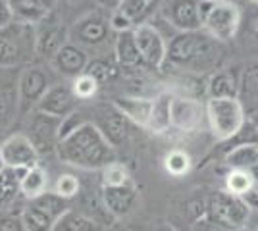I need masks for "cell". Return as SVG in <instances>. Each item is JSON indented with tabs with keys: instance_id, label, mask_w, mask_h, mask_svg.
<instances>
[{
	"instance_id": "1",
	"label": "cell",
	"mask_w": 258,
	"mask_h": 231,
	"mask_svg": "<svg viewBox=\"0 0 258 231\" xmlns=\"http://www.w3.org/2000/svg\"><path fill=\"white\" fill-rule=\"evenodd\" d=\"M56 154L64 164L85 172L102 170L104 166L116 162V148L91 121H83L66 133L56 144Z\"/></svg>"
},
{
	"instance_id": "2",
	"label": "cell",
	"mask_w": 258,
	"mask_h": 231,
	"mask_svg": "<svg viewBox=\"0 0 258 231\" xmlns=\"http://www.w3.org/2000/svg\"><path fill=\"white\" fill-rule=\"evenodd\" d=\"M224 62V44L218 43L203 29L181 31L170 37L166 50V64L187 73H212ZM164 64V66H166Z\"/></svg>"
},
{
	"instance_id": "3",
	"label": "cell",
	"mask_w": 258,
	"mask_h": 231,
	"mask_svg": "<svg viewBox=\"0 0 258 231\" xmlns=\"http://www.w3.org/2000/svg\"><path fill=\"white\" fill-rule=\"evenodd\" d=\"M199 16L201 29L218 43L226 44L237 37L243 10L235 0H201Z\"/></svg>"
},
{
	"instance_id": "4",
	"label": "cell",
	"mask_w": 258,
	"mask_h": 231,
	"mask_svg": "<svg viewBox=\"0 0 258 231\" xmlns=\"http://www.w3.org/2000/svg\"><path fill=\"white\" fill-rule=\"evenodd\" d=\"M206 125L218 141H231L247 123V112L239 99L206 100Z\"/></svg>"
},
{
	"instance_id": "5",
	"label": "cell",
	"mask_w": 258,
	"mask_h": 231,
	"mask_svg": "<svg viewBox=\"0 0 258 231\" xmlns=\"http://www.w3.org/2000/svg\"><path fill=\"white\" fill-rule=\"evenodd\" d=\"M252 210L241 197L227 191H216L206 198V218L231 231H245Z\"/></svg>"
},
{
	"instance_id": "6",
	"label": "cell",
	"mask_w": 258,
	"mask_h": 231,
	"mask_svg": "<svg viewBox=\"0 0 258 231\" xmlns=\"http://www.w3.org/2000/svg\"><path fill=\"white\" fill-rule=\"evenodd\" d=\"M35 52V25L12 22L0 29V67H12L23 64L29 54Z\"/></svg>"
},
{
	"instance_id": "7",
	"label": "cell",
	"mask_w": 258,
	"mask_h": 231,
	"mask_svg": "<svg viewBox=\"0 0 258 231\" xmlns=\"http://www.w3.org/2000/svg\"><path fill=\"white\" fill-rule=\"evenodd\" d=\"M52 73L43 66H27L18 79V112L29 114L35 110L44 93L54 85Z\"/></svg>"
},
{
	"instance_id": "8",
	"label": "cell",
	"mask_w": 258,
	"mask_h": 231,
	"mask_svg": "<svg viewBox=\"0 0 258 231\" xmlns=\"http://www.w3.org/2000/svg\"><path fill=\"white\" fill-rule=\"evenodd\" d=\"M91 114H93V118L89 121L97 125L98 131L104 135V139L114 148L121 146L129 139L131 121L125 118V114L119 110L114 102L112 104H98L91 110Z\"/></svg>"
},
{
	"instance_id": "9",
	"label": "cell",
	"mask_w": 258,
	"mask_h": 231,
	"mask_svg": "<svg viewBox=\"0 0 258 231\" xmlns=\"http://www.w3.org/2000/svg\"><path fill=\"white\" fill-rule=\"evenodd\" d=\"M27 116H29V120H27L25 135L33 143L39 156L56 152V144L60 141V129H62L64 120L43 114L39 110H31Z\"/></svg>"
},
{
	"instance_id": "10",
	"label": "cell",
	"mask_w": 258,
	"mask_h": 231,
	"mask_svg": "<svg viewBox=\"0 0 258 231\" xmlns=\"http://www.w3.org/2000/svg\"><path fill=\"white\" fill-rule=\"evenodd\" d=\"M170 123H172V129L179 133L201 131L206 123V106L193 97L173 95Z\"/></svg>"
},
{
	"instance_id": "11",
	"label": "cell",
	"mask_w": 258,
	"mask_h": 231,
	"mask_svg": "<svg viewBox=\"0 0 258 231\" xmlns=\"http://www.w3.org/2000/svg\"><path fill=\"white\" fill-rule=\"evenodd\" d=\"M133 37L139 48L143 64L151 69H160L166 64L168 41L160 33V29L152 23H141L133 29Z\"/></svg>"
},
{
	"instance_id": "12",
	"label": "cell",
	"mask_w": 258,
	"mask_h": 231,
	"mask_svg": "<svg viewBox=\"0 0 258 231\" xmlns=\"http://www.w3.org/2000/svg\"><path fill=\"white\" fill-rule=\"evenodd\" d=\"M112 33L110 22L104 18L102 12H89L85 16H81L74 27L70 29V41L79 44L83 48H97L108 41V37Z\"/></svg>"
},
{
	"instance_id": "13",
	"label": "cell",
	"mask_w": 258,
	"mask_h": 231,
	"mask_svg": "<svg viewBox=\"0 0 258 231\" xmlns=\"http://www.w3.org/2000/svg\"><path fill=\"white\" fill-rule=\"evenodd\" d=\"M199 2L201 0H162L158 14L172 29H175V33L197 31L201 29Z\"/></svg>"
},
{
	"instance_id": "14",
	"label": "cell",
	"mask_w": 258,
	"mask_h": 231,
	"mask_svg": "<svg viewBox=\"0 0 258 231\" xmlns=\"http://www.w3.org/2000/svg\"><path fill=\"white\" fill-rule=\"evenodd\" d=\"M100 198H102L104 208L114 220H123L131 216L137 208L139 191H137L135 181L131 179L127 183L116 185V187H100Z\"/></svg>"
},
{
	"instance_id": "15",
	"label": "cell",
	"mask_w": 258,
	"mask_h": 231,
	"mask_svg": "<svg viewBox=\"0 0 258 231\" xmlns=\"http://www.w3.org/2000/svg\"><path fill=\"white\" fill-rule=\"evenodd\" d=\"M0 154H2L4 166L14 168V170H29V168L39 164V158H41L25 133L10 135L0 144Z\"/></svg>"
},
{
	"instance_id": "16",
	"label": "cell",
	"mask_w": 258,
	"mask_h": 231,
	"mask_svg": "<svg viewBox=\"0 0 258 231\" xmlns=\"http://www.w3.org/2000/svg\"><path fill=\"white\" fill-rule=\"evenodd\" d=\"M79 102L72 91V85H66V83H54L50 85V89L44 93V97L39 100V104L35 106V110L54 116V118H60L66 120L68 116H72L74 112L79 108Z\"/></svg>"
},
{
	"instance_id": "17",
	"label": "cell",
	"mask_w": 258,
	"mask_h": 231,
	"mask_svg": "<svg viewBox=\"0 0 258 231\" xmlns=\"http://www.w3.org/2000/svg\"><path fill=\"white\" fill-rule=\"evenodd\" d=\"M37 27L39 29L35 31V54L44 60H52L54 54L70 41V31L60 20H52L50 14Z\"/></svg>"
},
{
	"instance_id": "18",
	"label": "cell",
	"mask_w": 258,
	"mask_h": 231,
	"mask_svg": "<svg viewBox=\"0 0 258 231\" xmlns=\"http://www.w3.org/2000/svg\"><path fill=\"white\" fill-rule=\"evenodd\" d=\"M89 52H87L83 46L79 44L68 43L54 54V58L50 60L54 71L60 73L62 77H68V79H76L77 75H81L85 71L87 64H89Z\"/></svg>"
},
{
	"instance_id": "19",
	"label": "cell",
	"mask_w": 258,
	"mask_h": 231,
	"mask_svg": "<svg viewBox=\"0 0 258 231\" xmlns=\"http://www.w3.org/2000/svg\"><path fill=\"white\" fill-rule=\"evenodd\" d=\"M239 102L247 112V116H252L258 112V60L248 62L239 73Z\"/></svg>"
},
{
	"instance_id": "20",
	"label": "cell",
	"mask_w": 258,
	"mask_h": 231,
	"mask_svg": "<svg viewBox=\"0 0 258 231\" xmlns=\"http://www.w3.org/2000/svg\"><path fill=\"white\" fill-rule=\"evenodd\" d=\"M208 99H237L239 75L233 69H216L206 81Z\"/></svg>"
},
{
	"instance_id": "21",
	"label": "cell",
	"mask_w": 258,
	"mask_h": 231,
	"mask_svg": "<svg viewBox=\"0 0 258 231\" xmlns=\"http://www.w3.org/2000/svg\"><path fill=\"white\" fill-rule=\"evenodd\" d=\"M114 58L118 62L121 69H139L143 67V60H141L139 48L135 43L133 31H125V33H116V41H114Z\"/></svg>"
},
{
	"instance_id": "22",
	"label": "cell",
	"mask_w": 258,
	"mask_h": 231,
	"mask_svg": "<svg viewBox=\"0 0 258 231\" xmlns=\"http://www.w3.org/2000/svg\"><path fill=\"white\" fill-rule=\"evenodd\" d=\"M235 39H239L245 54H250L254 60H258V6L250 4V8L243 12Z\"/></svg>"
},
{
	"instance_id": "23",
	"label": "cell",
	"mask_w": 258,
	"mask_h": 231,
	"mask_svg": "<svg viewBox=\"0 0 258 231\" xmlns=\"http://www.w3.org/2000/svg\"><path fill=\"white\" fill-rule=\"evenodd\" d=\"M172 99H173V93H170V91H162V93H158V95L152 99L151 116H149V123H147V131L166 133L172 129V123H170Z\"/></svg>"
},
{
	"instance_id": "24",
	"label": "cell",
	"mask_w": 258,
	"mask_h": 231,
	"mask_svg": "<svg viewBox=\"0 0 258 231\" xmlns=\"http://www.w3.org/2000/svg\"><path fill=\"white\" fill-rule=\"evenodd\" d=\"M114 104L125 114V118L131 123H135V125H139L143 129H147L149 116H151L152 99H143V97H118V99H114Z\"/></svg>"
},
{
	"instance_id": "25",
	"label": "cell",
	"mask_w": 258,
	"mask_h": 231,
	"mask_svg": "<svg viewBox=\"0 0 258 231\" xmlns=\"http://www.w3.org/2000/svg\"><path fill=\"white\" fill-rule=\"evenodd\" d=\"M14 22L25 23V25H39L46 20L50 12L44 8L39 0H8Z\"/></svg>"
},
{
	"instance_id": "26",
	"label": "cell",
	"mask_w": 258,
	"mask_h": 231,
	"mask_svg": "<svg viewBox=\"0 0 258 231\" xmlns=\"http://www.w3.org/2000/svg\"><path fill=\"white\" fill-rule=\"evenodd\" d=\"M46 191H48V174L43 166L37 164L23 172L22 179H20V193L25 200L41 197Z\"/></svg>"
},
{
	"instance_id": "27",
	"label": "cell",
	"mask_w": 258,
	"mask_h": 231,
	"mask_svg": "<svg viewBox=\"0 0 258 231\" xmlns=\"http://www.w3.org/2000/svg\"><path fill=\"white\" fill-rule=\"evenodd\" d=\"M25 170H14L4 168L0 172V212L12 208L16 200L22 197L20 193V179Z\"/></svg>"
},
{
	"instance_id": "28",
	"label": "cell",
	"mask_w": 258,
	"mask_h": 231,
	"mask_svg": "<svg viewBox=\"0 0 258 231\" xmlns=\"http://www.w3.org/2000/svg\"><path fill=\"white\" fill-rule=\"evenodd\" d=\"M20 214H22V221L27 231H52L54 223L58 221L52 214H48L33 200H25Z\"/></svg>"
},
{
	"instance_id": "29",
	"label": "cell",
	"mask_w": 258,
	"mask_h": 231,
	"mask_svg": "<svg viewBox=\"0 0 258 231\" xmlns=\"http://www.w3.org/2000/svg\"><path fill=\"white\" fill-rule=\"evenodd\" d=\"M160 4L162 0H121L118 10L123 12L137 27L141 23H149V20L158 14Z\"/></svg>"
},
{
	"instance_id": "30",
	"label": "cell",
	"mask_w": 258,
	"mask_h": 231,
	"mask_svg": "<svg viewBox=\"0 0 258 231\" xmlns=\"http://www.w3.org/2000/svg\"><path fill=\"white\" fill-rule=\"evenodd\" d=\"M52 231H104V225L91 220L83 212L70 208L60 220L54 223Z\"/></svg>"
},
{
	"instance_id": "31",
	"label": "cell",
	"mask_w": 258,
	"mask_h": 231,
	"mask_svg": "<svg viewBox=\"0 0 258 231\" xmlns=\"http://www.w3.org/2000/svg\"><path fill=\"white\" fill-rule=\"evenodd\" d=\"M258 162V144L256 143H239L226 154V164L229 170H248Z\"/></svg>"
},
{
	"instance_id": "32",
	"label": "cell",
	"mask_w": 258,
	"mask_h": 231,
	"mask_svg": "<svg viewBox=\"0 0 258 231\" xmlns=\"http://www.w3.org/2000/svg\"><path fill=\"white\" fill-rule=\"evenodd\" d=\"M254 187V179L250 170H229L226 176V191L235 195V197H247L248 193Z\"/></svg>"
},
{
	"instance_id": "33",
	"label": "cell",
	"mask_w": 258,
	"mask_h": 231,
	"mask_svg": "<svg viewBox=\"0 0 258 231\" xmlns=\"http://www.w3.org/2000/svg\"><path fill=\"white\" fill-rule=\"evenodd\" d=\"M118 62H116V58L114 60H110V58H104V56H100V58H93V60H89V64H87L85 71L83 73H89L91 77H95L100 85H104L108 81H112L114 77L118 75Z\"/></svg>"
},
{
	"instance_id": "34",
	"label": "cell",
	"mask_w": 258,
	"mask_h": 231,
	"mask_svg": "<svg viewBox=\"0 0 258 231\" xmlns=\"http://www.w3.org/2000/svg\"><path fill=\"white\" fill-rule=\"evenodd\" d=\"M100 172H102L100 174V187H116V185H123V183L133 179L127 172V168L118 160L104 166Z\"/></svg>"
},
{
	"instance_id": "35",
	"label": "cell",
	"mask_w": 258,
	"mask_h": 231,
	"mask_svg": "<svg viewBox=\"0 0 258 231\" xmlns=\"http://www.w3.org/2000/svg\"><path fill=\"white\" fill-rule=\"evenodd\" d=\"M164 168H166V172L172 177H183L185 174H189V170H191V156L185 150L173 148V150L166 154Z\"/></svg>"
},
{
	"instance_id": "36",
	"label": "cell",
	"mask_w": 258,
	"mask_h": 231,
	"mask_svg": "<svg viewBox=\"0 0 258 231\" xmlns=\"http://www.w3.org/2000/svg\"><path fill=\"white\" fill-rule=\"evenodd\" d=\"M72 91L79 100H91L95 99L100 91V83L95 77H91L89 73H81L76 79H72Z\"/></svg>"
},
{
	"instance_id": "37",
	"label": "cell",
	"mask_w": 258,
	"mask_h": 231,
	"mask_svg": "<svg viewBox=\"0 0 258 231\" xmlns=\"http://www.w3.org/2000/svg\"><path fill=\"white\" fill-rule=\"evenodd\" d=\"M81 187L83 185H81V181H79L77 176H74V174H62V176H58V179H56L52 191L58 197L66 198V200H74L76 197H79Z\"/></svg>"
},
{
	"instance_id": "38",
	"label": "cell",
	"mask_w": 258,
	"mask_h": 231,
	"mask_svg": "<svg viewBox=\"0 0 258 231\" xmlns=\"http://www.w3.org/2000/svg\"><path fill=\"white\" fill-rule=\"evenodd\" d=\"M20 212H14L12 208L0 212V231H27L23 225Z\"/></svg>"
},
{
	"instance_id": "39",
	"label": "cell",
	"mask_w": 258,
	"mask_h": 231,
	"mask_svg": "<svg viewBox=\"0 0 258 231\" xmlns=\"http://www.w3.org/2000/svg\"><path fill=\"white\" fill-rule=\"evenodd\" d=\"M108 22H110V29H112L114 33H125V31H133V29H135V23L131 22L121 10L110 12Z\"/></svg>"
},
{
	"instance_id": "40",
	"label": "cell",
	"mask_w": 258,
	"mask_h": 231,
	"mask_svg": "<svg viewBox=\"0 0 258 231\" xmlns=\"http://www.w3.org/2000/svg\"><path fill=\"white\" fill-rule=\"evenodd\" d=\"M189 231H231V229H227V227H224V225H220V223L212 221L210 218L203 216V218H199L197 221L191 223Z\"/></svg>"
},
{
	"instance_id": "41",
	"label": "cell",
	"mask_w": 258,
	"mask_h": 231,
	"mask_svg": "<svg viewBox=\"0 0 258 231\" xmlns=\"http://www.w3.org/2000/svg\"><path fill=\"white\" fill-rule=\"evenodd\" d=\"M12 22H14V18H12L8 0H0V29L6 27V25H10Z\"/></svg>"
},
{
	"instance_id": "42",
	"label": "cell",
	"mask_w": 258,
	"mask_h": 231,
	"mask_svg": "<svg viewBox=\"0 0 258 231\" xmlns=\"http://www.w3.org/2000/svg\"><path fill=\"white\" fill-rule=\"evenodd\" d=\"M139 231H177L172 223H166V221H151V223H145L141 225Z\"/></svg>"
},
{
	"instance_id": "43",
	"label": "cell",
	"mask_w": 258,
	"mask_h": 231,
	"mask_svg": "<svg viewBox=\"0 0 258 231\" xmlns=\"http://www.w3.org/2000/svg\"><path fill=\"white\" fill-rule=\"evenodd\" d=\"M95 4H97L102 12H114L119 8L121 0H95Z\"/></svg>"
},
{
	"instance_id": "44",
	"label": "cell",
	"mask_w": 258,
	"mask_h": 231,
	"mask_svg": "<svg viewBox=\"0 0 258 231\" xmlns=\"http://www.w3.org/2000/svg\"><path fill=\"white\" fill-rule=\"evenodd\" d=\"M104 231H133V229L127 227V225H123V223H119V221H112L110 225L104 227Z\"/></svg>"
},
{
	"instance_id": "45",
	"label": "cell",
	"mask_w": 258,
	"mask_h": 231,
	"mask_svg": "<svg viewBox=\"0 0 258 231\" xmlns=\"http://www.w3.org/2000/svg\"><path fill=\"white\" fill-rule=\"evenodd\" d=\"M39 2H41L48 12H52L54 8H56V4H58V0H39Z\"/></svg>"
},
{
	"instance_id": "46",
	"label": "cell",
	"mask_w": 258,
	"mask_h": 231,
	"mask_svg": "<svg viewBox=\"0 0 258 231\" xmlns=\"http://www.w3.org/2000/svg\"><path fill=\"white\" fill-rule=\"evenodd\" d=\"M248 120H250V123L254 125V129H256V131H258V112H256V114H252V116H250Z\"/></svg>"
},
{
	"instance_id": "47",
	"label": "cell",
	"mask_w": 258,
	"mask_h": 231,
	"mask_svg": "<svg viewBox=\"0 0 258 231\" xmlns=\"http://www.w3.org/2000/svg\"><path fill=\"white\" fill-rule=\"evenodd\" d=\"M4 168H6V166H4V160H2V154H0V172H2Z\"/></svg>"
},
{
	"instance_id": "48",
	"label": "cell",
	"mask_w": 258,
	"mask_h": 231,
	"mask_svg": "<svg viewBox=\"0 0 258 231\" xmlns=\"http://www.w3.org/2000/svg\"><path fill=\"white\" fill-rule=\"evenodd\" d=\"M64 2H70V4H77V2H83V0H64Z\"/></svg>"
},
{
	"instance_id": "49",
	"label": "cell",
	"mask_w": 258,
	"mask_h": 231,
	"mask_svg": "<svg viewBox=\"0 0 258 231\" xmlns=\"http://www.w3.org/2000/svg\"><path fill=\"white\" fill-rule=\"evenodd\" d=\"M248 2H250L252 6H258V0H248Z\"/></svg>"
}]
</instances>
